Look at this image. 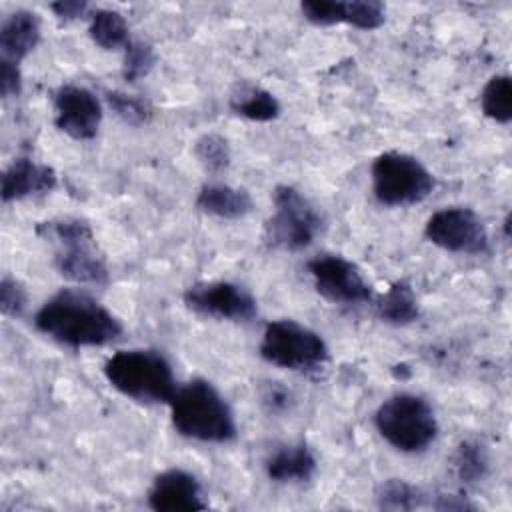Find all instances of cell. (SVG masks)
<instances>
[{
    "mask_svg": "<svg viewBox=\"0 0 512 512\" xmlns=\"http://www.w3.org/2000/svg\"><path fill=\"white\" fill-rule=\"evenodd\" d=\"M196 206L210 216H216L222 220H238L252 212L254 202L250 192L244 188L210 182L198 190Z\"/></svg>",
    "mask_w": 512,
    "mask_h": 512,
    "instance_id": "16",
    "label": "cell"
},
{
    "mask_svg": "<svg viewBox=\"0 0 512 512\" xmlns=\"http://www.w3.org/2000/svg\"><path fill=\"white\" fill-rule=\"evenodd\" d=\"M438 500L434 502L436 510H470L474 508L472 504H468L464 498L458 496H436Z\"/></svg>",
    "mask_w": 512,
    "mask_h": 512,
    "instance_id": "33",
    "label": "cell"
},
{
    "mask_svg": "<svg viewBox=\"0 0 512 512\" xmlns=\"http://www.w3.org/2000/svg\"><path fill=\"white\" fill-rule=\"evenodd\" d=\"M376 500L384 510H414L424 504V494L402 478H388L378 486Z\"/></svg>",
    "mask_w": 512,
    "mask_h": 512,
    "instance_id": "23",
    "label": "cell"
},
{
    "mask_svg": "<svg viewBox=\"0 0 512 512\" xmlns=\"http://www.w3.org/2000/svg\"><path fill=\"white\" fill-rule=\"evenodd\" d=\"M314 472L316 458L304 442L282 446L266 460V474L272 482H306Z\"/></svg>",
    "mask_w": 512,
    "mask_h": 512,
    "instance_id": "17",
    "label": "cell"
},
{
    "mask_svg": "<svg viewBox=\"0 0 512 512\" xmlns=\"http://www.w3.org/2000/svg\"><path fill=\"white\" fill-rule=\"evenodd\" d=\"M452 466H454V474L460 482L474 484V482H480L488 474V454L482 444L464 440L454 450Z\"/></svg>",
    "mask_w": 512,
    "mask_h": 512,
    "instance_id": "22",
    "label": "cell"
},
{
    "mask_svg": "<svg viewBox=\"0 0 512 512\" xmlns=\"http://www.w3.org/2000/svg\"><path fill=\"white\" fill-rule=\"evenodd\" d=\"M148 506L156 512H192L204 510L208 504L194 474L168 468L154 478L148 490Z\"/></svg>",
    "mask_w": 512,
    "mask_h": 512,
    "instance_id": "13",
    "label": "cell"
},
{
    "mask_svg": "<svg viewBox=\"0 0 512 512\" xmlns=\"http://www.w3.org/2000/svg\"><path fill=\"white\" fill-rule=\"evenodd\" d=\"M54 10V14L62 20H76V18H82L86 16V12L90 10V6L86 2H78V0H60V2H54L50 6Z\"/></svg>",
    "mask_w": 512,
    "mask_h": 512,
    "instance_id": "31",
    "label": "cell"
},
{
    "mask_svg": "<svg viewBox=\"0 0 512 512\" xmlns=\"http://www.w3.org/2000/svg\"><path fill=\"white\" fill-rule=\"evenodd\" d=\"M20 88H22V76H20L18 64L2 58L0 60V94L4 98L18 96Z\"/></svg>",
    "mask_w": 512,
    "mask_h": 512,
    "instance_id": "30",
    "label": "cell"
},
{
    "mask_svg": "<svg viewBox=\"0 0 512 512\" xmlns=\"http://www.w3.org/2000/svg\"><path fill=\"white\" fill-rule=\"evenodd\" d=\"M184 304L202 316L228 320V322H250L258 314L254 296L234 282H198L186 288Z\"/></svg>",
    "mask_w": 512,
    "mask_h": 512,
    "instance_id": "11",
    "label": "cell"
},
{
    "mask_svg": "<svg viewBox=\"0 0 512 512\" xmlns=\"http://www.w3.org/2000/svg\"><path fill=\"white\" fill-rule=\"evenodd\" d=\"M108 384L144 404H170L178 386L170 362L156 350H118L104 364Z\"/></svg>",
    "mask_w": 512,
    "mask_h": 512,
    "instance_id": "3",
    "label": "cell"
},
{
    "mask_svg": "<svg viewBox=\"0 0 512 512\" xmlns=\"http://www.w3.org/2000/svg\"><path fill=\"white\" fill-rule=\"evenodd\" d=\"M482 112L498 124L512 120V80L508 74L492 76L480 94Z\"/></svg>",
    "mask_w": 512,
    "mask_h": 512,
    "instance_id": "21",
    "label": "cell"
},
{
    "mask_svg": "<svg viewBox=\"0 0 512 512\" xmlns=\"http://www.w3.org/2000/svg\"><path fill=\"white\" fill-rule=\"evenodd\" d=\"M106 100H108L110 108L116 112V116L122 118L130 126H142L152 118L150 102L140 96L112 90L106 94Z\"/></svg>",
    "mask_w": 512,
    "mask_h": 512,
    "instance_id": "26",
    "label": "cell"
},
{
    "mask_svg": "<svg viewBox=\"0 0 512 512\" xmlns=\"http://www.w3.org/2000/svg\"><path fill=\"white\" fill-rule=\"evenodd\" d=\"M34 326L44 336L72 348L106 346L122 336L120 320L78 290H62L46 300L34 316Z\"/></svg>",
    "mask_w": 512,
    "mask_h": 512,
    "instance_id": "1",
    "label": "cell"
},
{
    "mask_svg": "<svg viewBox=\"0 0 512 512\" xmlns=\"http://www.w3.org/2000/svg\"><path fill=\"white\" fill-rule=\"evenodd\" d=\"M386 20V6L376 0H348L344 2V20L360 30H376Z\"/></svg>",
    "mask_w": 512,
    "mask_h": 512,
    "instance_id": "25",
    "label": "cell"
},
{
    "mask_svg": "<svg viewBox=\"0 0 512 512\" xmlns=\"http://www.w3.org/2000/svg\"><path fill=\"white\" fill-rule=\"evenodd\" d=\"M168 406L174 430L186 438L220 444L236 436V422L228 402L204 378H194L180 386Z\"/></svg>",
    "mask_w": 512,
    "mask_h": 512,
    "instance_id": "2",
    "label": "cell"
},
{
    "mask_svg": "<svg viewBox=\"0 0 512 512\" xmlns=\"http://www.w3.org/2000/svg\"><path fill=\"white\" fill-rule=\"evenodd\" d=\"M424 236L434 246L454 254H482L488 250V230L482 218L466 206H450L434 212Z\"/></svg>",
    "mask_w": 512,
    "mask_h": 512,
    "instance_id": "9",
    "label": "cell"
},
{
    "mask_svg": "<svg viewBox=\"0 0 512 512\" xmlns=\"http://www.w3.org/2000/svg\"><path fill=\"white\" fill-rule=\"evenodd\" d=\"M230 108L238 116L248 118L252 122H270L280 114L278 98L264 88L242 90L240 96H234V100L230 102Z\"/></svg>",
    "mask_w": 512,
    "mask_h": 512,
    "instance_id": "20",
    "label": "cell"
},
{
    "mask_svg": "<svg viewBox=\"0 0 512 512\" xmlns=\"http://www.w3.org/2000/svg\"><path fill=\"white\" fill-rule=\"evenodd\" d=\"M102 122V104L94 92L64 84L54 92V124L74 140H92Z\"/></svg>",
    "mask_w": 512,
    "mask_h": 512,
    "instance_id": "12",
    "label": "cell"
},
{
    "mask_svg": "<svg viewBox=\"0 0 512 512\" xmlns=\"http://www.w3.org/2000/svg\"><path fill=\"white\" fill-rule=\"evenodd\" d=\"M88 34H90L92 42L104 50L126 48L130 42L128 24H126L124 16L110 8H96L90 14Z\"/></svg>",
    "mask_w": 512,
    "mask_h": 512,
    "instance_id": "19",
    "label": "cell"
},
{
    "mask_svg": "<svg viewBox=\"0 0 512 512\" xmlns=\"http://www.w3.org/2000/svg\"><path fill=\"white\" fill-rule=\"evenodd\" d=\"M194 156L210 174L224 172L232 160L228 140L216 132H206L194 142Z\"/></svg>",
    "mask_w": 512,
    "mask_h": 512,
    "instance_id": "24",
    "label": "cell"
},
{
    "mask_svg": "<svg viewBox=\"0 0 512 512\" xmlns=\"http://www.w3.org/2000/svg\"><path fill=\"white\" fill-rule=\"evenodd\" d=\"M262 400H264V404H268V408H270L272 412H280V410L288 408L290 394H288L284 388H280V386H276V384L272 382V386H268V390L264 392Z\"/></svg>",
    "mask_w": 512,
    "mask_h": 512,
    "instance_id": "32",
    "label": "cell"
},
{
    "mask_svg": "<svg viewBox=\"0 0 512 512\" xmlns=\"http://www.w3.org/2000/svg\"><path fill=\"white\" fill-rule=\"evenodd\" d=\"M316 292L334 304H366L374 292L356 264L336 254H322L308 262Z\"/></svg>",
    "mask_w": 512,
    "mask_h": 512,
    "instance_id": "10",
    "label": "cell"
},
{
    "mask_svg": "<svg viewBox=\"0 0 512 512\" xmlns=\"http://www.w3.org/2000/svg\"><path fill=\"white\" fill-rule=\"evenodd\" d=\"M374 424L392 448L408 454L426 450L438 434L432 406L422 396L408 392L384 400L374 414Z\"/></svg>",
    "mask_w": 512,
    "mask_h": 512,
    "instance_id": "5",
    "label": "cell"
},
{
    "mask_svg": "<svg viewBox=\"0 0 512 512\" xmlns=\"http://www.w3.org/2000/svg\"><path fill=\"white\" fill-rule=\"evenodd\" d=\"M260 356L278 368L310 374L318 372L328 362V346L312 328L282 318L266 324Z\"/></svg>",
    "mask_w": 512,
    "mask_h": 512,
    "instance_id": "6",
    "label": "cell"
},
{
    "mask_svg": "<svg viewBox=\"0 0 512 512\" xmlns=\"http://www.w3.org/2000/svg\"><path fill=\"white\" fill-rule=\"evenodd\" d=\"M26 308V290L24 286L10 276H4L0 282V310L4 316H20Z\"/></svg>",
    "mask_w": 512,
    "mask_h": 512,
    "instance_id": "29",
    "label": "cell"
},
{
    "mask_svg": "<svg viewBox=\"0 0 512 512\" xmlns=\"http://www.w3.org/2000/svg\"><path fill=\"white\" fill-rule=\"evenodd\" d=\"M376 312L380 320L396 326H404L418 320L420 308L410 282L406 280L392 282L390 288L378 298Z\"/></svg>",
    "mask_w": 512,
    "mask_h": 512,
    "instance_id": "18",
    "label": "cell"
},
{
    "mask_svg": "<svg viewBox=\"0 0 512 512\" xmlns=\"http://www.w3.org/2000/svg\"><path fill=\"white\" fill-rule=\"evenodd\" d=\"M38 234L58 244L56 270L76 284H104L108 268L96 250L90 226L78 218L50 220L38 226Z\"/></svg>",
    "mask_w": 512,
    "mask_h": 512,
    "instance_id": "4",
    "label": "cell"
},
{
    "mask_svg": "<svg viewBox=\"0 0 512 512\" xmlns=\"http://www.w3.org/2000/svg\"><path fill=\"white\" fill-rule=\"evenodd\" d=\"M58 184L56 172L32 158H16L2 174L0 196L4 202L22 200L36 194H46Z\"/></svg>",
    "mask_w": 512,
    "mask_h": 512,
    "instance_id": "14",
    "label": "cell"
},
{
    "mask_svg": "<svg viewBox=\"0 0 512 512\" xmlns=\"http://www.w3.org/2000/svg\"><path fill=\"white\" fill-rule=\"evenodd\" d=\"M302 16L316 26L342 24L344 2L342 0H306L300 4Z\"/></svg>",
    "mask_w": 512,
    "mask_h": 512,
    "instance_id": "28",
    "label": "cell"
},
{
    "mask_svg": "<svg viewBox=\"0 0 512 512\" xmlns=\"http://www.w3.org/2000/svg\"><path fill=\"white\" fill-rule=\"evenodd\" d=\"M434 186L432 172L412 154L388 150L372 162V192L384 206L418 204Z\"/></svg>",
    "mask_w": 512,
    "mask_h": 512,
    "instance_id": "8",
    "label": "cell"
},
{
    "mask_svg": "<svg viewBox=\"0 0 512 512\" xmlns=\"http://www.w3.org/2000/svg\"><path fill=\"white\" fill-rule=\"evenodd\" d=\"M40 42V20L30 10H16L10 14L0 28V50L2 58L20 62Z\"/></svg>",
    "mask_w": 512,
    "mask_h": 512,
    "instance_id": "15",
    "label": "cell"
},
{
    "mask_svg": "<svg viewBox=\"0 0 512 512\" xmlns=\"http://www.w3.org/2000/svg\"><path fill=\"white\" fill-rule=\"evenodd\" d=\"M272 214L264 224V240L270 248L298 252L308 248L322 228V218L312 202L294 186H276Z\"/></svg>",
    "mask_w": 512,
    "mask_h": 512,
    "instance_id": "7",
    "label": "cell"
},
{
    "mask_svg": "<svg viewBox=\"0 0 512 512\" xmlns=\"http://www.w3.org/2000/svg\"><path fill=\"white\" fill-rule=\"evenodd\" d=\"M154 50L148 42L142 40H130L124 48V66H122V78L126 82H136L142 76L150 72L154 66Z\"/></svg>",
    "mask_w": 512,
    "mask_h": 512,
    "instance_id": "27",
    "label": "cell"
}]
</instances>
